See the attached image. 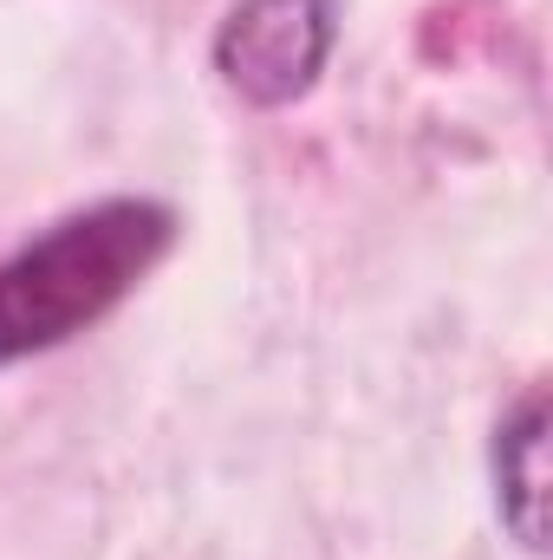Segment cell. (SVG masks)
Listing matches in <instances>:
<instances>
[{
  "label": "cell",
  "instance_id": "obj_1",
  "mask_svg": "<svg viewBox=\"0 0 553 560\" xmlns=\"http://www.w3.org/2000/svg\"><path fill=\"white\" fill-rule=\"evenodd\" d=\"M169 242L176 215L143 196L92 202L33 235L20 255L0 261V365H20L98 326L125 293H138Z\"/></svg>",
  "mask_w": 553,
  "mask_h": 560
},
{
  "label": "cell",
  "instance_id": "obj_2",
  "mask_svg": "<svg viewBox=\"0 0 553 560\" xmlns=\"http://www.w3.org/2000/svg\"><path fill=\"white\" fill-rule=\"evenodd\" d=\"M332 52V0H235L215 33V72L235 98L280 112L313 92Z\"/></svg>",
  "mask_w": 553,
  "mask_h": 560
},
{
  "label": "cell",
  "instance_id": "obj_3",
  "mask_svg": "<svg viewBox=\"0 0 553 560\" xmlns=\"http://www.w3.org/2000/svg\"><path fill=\"white\" fill-rule=\"evenodd\" d=\"M495 502L528 555H548V392H528L495 430Z\"/></svg>",
  "mask_w": 553,
  "mask_h": 560
}]
</instances>
